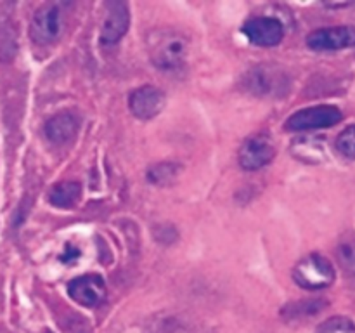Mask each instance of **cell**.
Instances as JSON below:
<instances>
[{
	"mask_svg": "<svg viewBox=\"0 0 355 333\" xmlns=\"http://www.w3.org/2000/svg\"><path fill=\"white\" fill-rule=\"evenodd\" d=\"M148 54L153 65L162 71H175L186 62L189 40L186 35L172 28H158L148 35Z\"/></svg>",
	"mask_w": 355,
	"mask_h": 333,
	"instance_id": "cell-1",
	"label": "cell"
},
{
	"mask_svg": "<svg viewBox=\"0 0 355 333\" xmlns=\"http://www.w3.org/2000/svg\"><path fill=\"white\" fill-rule=\"evenodd\" d=\"M293 281L304 290H324L335 281V267L326 257L311 253L297 262Z\"/></svg>",
	"mask_w": 355,
	"mask_h": 333,
	"instance_id": "cell-2",
	"label": "cell"
},
{
	"mask_svg": "<svg viewBox=\"0 0 355 333\" xmlns=\"http://www.w3.org/2000/svg\"><path fill=\"white\" fill-rule=\"evenodd\" d=\"M64 31V12L58 2H49L35 10L30 23V37L38 45H51Z\"/></svg>",
	"mask_w": 355,
	"mask_h": 333,
	"instance_id": "cell-3",
	"label": "cell"
},
{
	"mask_svg": "<svg viewBox=\"0 0 355 333\" xmlns=\"http://www.w3.org/2000/svg\"><path fill=\"white\" fill-rule=\"evenodd\" d=\"M343 120V113L340 108L331 104H319V106L304 108L297 113L291 114L284 121V130L290 132H304V130H318V128H329L333 125L340 123Z\"/></svg>",
	"mask_w": 355,
	"mask_h": 333,
	"instance_id": "cell-4",
	"label": "cell"
},
{
	"mask_svg": "<svg viewBox=\"0 0 355 333\" xmlns=\"http://www.w3.org/2000/svg\"><path fill=\"white\" fill-rule=\"evenodd\" d=\"M274 156H276V148H274L269 135L255 134L241 144L238 151V162L241 169L248 170V172H255V170L269 165Z\"/></svg>",
	"mask_w": 355,
	"mask_h": 333,
	"instance_id": "cell-5",
	"label": "cell"
},
{
	"mask_svg": "<svg viewBox=\"0 0 355 333\" xmlns=\"http://www.w3.org/2000/svg\"><path fill=\"white\" fill-rule=\"evenodd\" d=\"M243 33L257 47H276L284 38V26L277 17L255 16L243 24Z\"/></svg>",
	"mask_w": 355,
	"mask_h": 333,
	"instance_id": "cell-6",
	"label": "cell"
},
{
	"mask_svg": "<svg viewBox=\"0 0 355 333\" xmlns=\"http://www.w3.org/2000/svg\"><path fill=\"white\" fill-rule=\"evenodd\" d=\"M307 45L312 51H342L355 47L354 26H328L307 35Z\"/></svg>",
	"mask_w": 355,
	"mask_h": 333,
	"instance_id": "cell-7",
	"label": "cell"
},
{
	"mask_svg": "<svg viewBox=\"0 0 355 333\" xmlns=\"http://www.w3.org/2000/svg\"><path fill=\"white\" fill-rule=\"evenodd\" d=\"M68 293L83 307H97L106 295V283L99 274H83L69 281Z\"/></svg>",
	"mask_w": 355,
	"mask_h": 333,
	"instance_id": "cell-8",
	"label": "cell"
},
{
	"mask_svg": "<svg viewBox=\"0 0 355 333\" xmlns=\"http://www.w3.org/2000/svg\"><path fill=\"white\" fill-rule=\"evenodd\" d=\"M286 78L279 69L270 66H257L245 75V87L255 96H276L281 94L286 87Z\"/></svg>",
	"mask_w": 355,
	"mask_h": 333,
	"instance_id": "cell-9",
	"label": "cell"
},
{
	"mask_svg": "<svg viewBox=\"0 0 355 333\" xmlns=\"http://www.w3.org/2000/svg\"><path fill=\"white\" fill-rule=\"evenodd\" d=\"M165 106V94L155 85H142L128 97V108L139 120H151Z\"/></svg>",
	"mask_w": 355,
	"mask_h": 333,
	"instance_id": "cell-10",
	"label": "cell"
},
{
	"mask_svg": "<svg viewBox=\"0 0 355 333\" xmlns=\"http://www.w3.org/2000/svg\"><path fill=\"white\" fill-rule=\"evenodd\" d=\"M130 24V12L125 2H110L107 12L101 28V42L104 45H113L127 33Z\"/></svg>",
	"mask_w": 355,
	"mask_h": 333,
	"instance_id": "cell-11",
	"label": "cell"
},
{
	"mask_svg": "<svg viewBox=\"0 0 355 333\" xmlns=\"http://www.w3.org/2000/svg\"><path fill=\"white\" fill-rule=\"evenodd\" d=\"M78 127L80 121L76 114L69 113V111H61V113L54 114V117L45 123L44 130L52 144L62 146L75 137L76 132H78Z\"/></svg>",
	"mask_w": 355,
	"mask_h": 333,
	"instance_id": "cell-12",
	"label": "cell"
},
{
	"mask_svg": "<svg viewBox=\"0 0 355 333\" xmlns=\"http://www.w3.org/2000/svg\"><path fill=\"white\" fill-rule=\"evenodd\" d=\"M324 137H300L291 144V155L305 163H319L326 160Z\"/></svg>",
	"mask_w": 355,
	"mask_h": 333,
	"instance_id": "cell-13",
	"label": "cell"
},
{
	"mask_svg": "<svg viewBox=\"0 0 355 333\" xmlns=\"http://www.w3.org/2000/svg\"><path fill=\"white\" fill-rule=\"evenodd\" d=\"M82 194V186L76 180H62V182L55 184L49 194V201L54 207L59 208H68L76 203V200Z\"/></svg>",
	"mask_w": 355,
	"mask_h": 333,
	"instance_id": "cell-14",
	"label": "cell"
},
{
	"mask_svg": "<svg viewBox=\"0 0 355 333\" xmlns=\"http://www.w3.org/2000/svg\"><path fill=\"white\" fill-rule=\"evenodd\" d=\"M180 169L177 163H156V165L149 166L148 170V180L156 186H170L175 182L177 176H179Z\"/></svg>",
	"mask_w": 355,
	"mask_h": 333,
	"instance_id": "cell-15",
	"label": "cell"
},
{
	"mask_svg": "<svg viewBox=\"0 0 355 333\" xmlns=\"http://www.w3.org/2000/svg\"><path fill=\"white\" fill-rule=\"evenodd\" d=\"M336 259L347 278L355 283V239H347V241L340 243L336 248Z\"/></svg>",
	"mask_w": 355,
	"mask_h": 333,
	"instance_id": "cell-16",
	"label": "cell"
},
{
	"mask_svg": "<svg viewBox=\"0 0 355 333\" xmlns=\"http://www.w3.org/2000/svg\"><path fill=\"white\" fill-rule=\"evenodd\" d=\"M326 307L324 300H302V302H295V304H288L286 307L281 311V314L286 316V318L293 319V318H302L305 314H318L319 311Z\"/></svg>",
	"mask_w": 355,
	"mask_h": 333,
	"instance_id": "cell-17",
	"label": "cell"
},
{
	"mask_svg": "<svg viewBox=\"0 0 355 333\" xmlns=\"http://www.w3.org/2000/svg\"><path fill=\"white\" fill-rule=\"evenodd\" d=\"M315 333H355V325L352 319L345 316H335L321 323Z\"/></svg>",
	"mask_w": 355,
	"mask_h": 333,
	"instance_id": "cell-18",
	"label": "cell"
},
{
	"mask_svg": "<svg viewBox=\"0 0 355 333\" xmlns=\"http://www.w3.org/2000/svg\"><path fill=\"white\" fill-rule=\"evenodd\" d=\"M336 149L345 158L355 160V125H350L340 132L338 137H336Z\"/></svg>",
	"mask_w": 355,
	"mask_h": 333,
	"instance_id": "cell-19",
	"label": "cell"
},
{
	"mask_svg": "<svg viewBox=\"0 0 355 333\" xmlns=\"http://www.w3.org/2000/svg\"><path fill=\"white\" fill-rule=\"evenodd\" d=\"M78 255H80V250L73 248L71 243H68V245L64 246V253H62L61 260L62 262H73V260H75Z\"/></svg>",
	"mask_w": 355,
	"mask_h": 333,
	"instance_id": "cell-20",
	"label": "cell"
}]
</instances>
